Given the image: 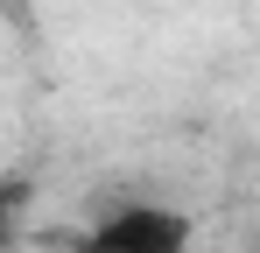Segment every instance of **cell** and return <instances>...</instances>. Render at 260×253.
Here are the masks:
<instances>
[{
    "label": "cell",
    "mask_w": 260,
    "mask_h": 253,
    "mask_svg": "<svg viewBox=\"0 0 260 253\" xmlns=\"http://www.w3.org/2000/svg\"><path fill=\"white\" fill-rule=\"evenodd\" d=\"M183 246H190V218L162 204H120L78 239V253H183Z\"/></svg>",
    "instance_id": "6da1fadb"
}]
</instances>
